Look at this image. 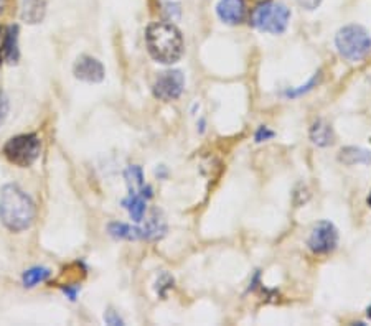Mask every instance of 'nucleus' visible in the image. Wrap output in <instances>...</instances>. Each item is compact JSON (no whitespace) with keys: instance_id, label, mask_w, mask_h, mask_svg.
<instances>
[{"instance_id":"obj_11","label":"nucleus","mask_w":371,"mask_h":326,"mask_svg":"<svg viewBox=\"0 0 371 326\" xmlns=\"http://www.w3.org/2000/svg\"><path fill=\"white\" fill-rule=\"evenodd\" d=\"M310 140L318 147H328L335 142V134L334 128H332L330 124H327L322 119L315 121L310 127Z\"/></svg>"},{"instance_id":"obj_23","label":"nucleus","mask_w":371,"mask_h":326,"mask_svg":"<svg viewBox=\"0 0 371 326\" xmlns=\"http://www.w3.org/2000/svg\"><path fill=\"white\" fill-rule=\"evenodd\" d=\"M6 2H7V0H0V14H2L3 8H6Z\"/></svg>"},{"instance_id":"obj_22","label":"nucleus","mask_w":371,"mask_h":326,"mask_svg":"<svg viewBox=\"0 0 371 326\" xmlns=\"http://www.w3.org/2000/svg\"><path fill=\"white\" fill-rule=\"evenodd\" d=\"M3 33H6V27H0V63L3 61Z\"/></svg>"},{"instance_id":"obj_5","label":"nucleus","mask_w":371,"mask_h":326,"mask_svg":"<svg viewBox=\"0 0 371 326\" xmlns=\"http://www.w3.org/2000/svg\"><path fill=\"white\" fill-rule=\"evenodd\" d=\"M289 20H291V10L284 3L277 2L261 3L254 8L251 15V25L254 28L266 33H274V35L285 32Z\"/></svg>"},{"instance_id":"obj_3","label":"nucleus","mask_w":371,"mask_h":326,"mask_svg":"<svg viewBox=\"0 0 371 326\" xmlns=\"http://www.w3.org/2000/svg\"><path fill=\"white\" fill-rule=\"evenodd\" d=\"M335 45L340 57L348 61H360L371 50V37L361 25H347L336 32Z\"/></svg>"},{"instance_id":"obj_25","label":"nucleus","mask_w":371,"mask_h":326,"mask_svg":"<svg viewBox=\"0 0 371 326\" xmlns=\"http://www.w3.org/2000/svg\"><path fill=\"white\" fill-rule=\"evenodd\" d=\"M368 204L371 206V193H370V196H368Z\"/></svg>"},{"instance_id":"obj_21","label":"nucleus","mask_w":371,"mask_h":326,"mask_svg":"<svg viewBox=\"0 0 371 326\" xmlns=\"http://www.w3.org/2000/svg\"><path fill=\"white\" fill-rule=\"evenodd\" d=\"M104 321L108 325H124V321L113 310H108L104 315Z\"/></svg>"},{"instance_id":"obj_16","label":"nucleus","mask_w":371,"mask_h":326,"mask_svg":"<svg viewBox=\"0 0 371 326\" xmlns=\"http://www.w3.org/2000/svg\"><path fill=\"white\" fill-rule=\"evenodd\" d=\"M109 234L116 239H127V241H137V239H142V231H140V227L124 224V222H113V224H109Z\"/></svg>"},{"instance_id":"obj_13","label":"nucleus","mask_w":371,"mask_h":326,"mask_svg":"<svg viewBox=\"0 0 371 326\" xmlns=\"http://www.w3.org/2000/svg\"><path fill=\"white\" fill-rule=\"evenodd\" d=\"M340 162L345 165H370L371 163V152L370 150L360 147H345L340 150Z\"/></svg>"},{"instance_id":"obj_6","label":"nucleus","mask_w":371,"mask_h":326,"mask_svg":"<svg viewBox=\"0 0 371 326\" xmlns=\"http://www.w3.org/2000/svg\"><path fill=\"white\" fill-rule=\"evenodd\" d=\"M185 89V76L178 70H169L159 73L153 81V96L160 101H175L182 96Z\"/></svg>"},{"instance_id":"obj_1","label":"nucleus","mask_w":371,"mask_h":326,"mask_svg":"<svg viewBox=\"0 0 371 326\" xmlns=\"http://www.w3.org/2000/svg\"><path fill=\"white\" fill-rule=\"evenodd\" d=\"M35 203L22 188L6 184L0 188V221L12 233L28 229L35 221Z\"/></svg>"},{"instance_id":"obj_19","label":"nucleus","mask_w":371,"mask_h":326,"mask_svg":"<svg viewBox=\"0 0 371 326\" xmlns=\"http://www.w3.org/2000/svg\"><path fill=\"white\" fill-rule=\"evenodd\" d=\"M272 137H274V132L267 127H259V131L256 132V142H264V140H269Z\"/></svg>"},{"instance_id":"obj_12","label":"nucleus","mask_w":371,"mask_h":326,"mask_svg":"<svg viewBox=\"0 0 371 326\" xmlns=\"http://www.w3.org/2000/svg\"><path fill=\"white\" fill-rule=\"evenodd\" d=\"M19 59V28L6 27L3 33V61L14 64Z\"/></svg>"},{"instance_id":"obj_8","label":"nucleus","mask_w":371,"mask_h":326,"mask_svg":"<svg viewBox=\"0 0 371 326\" xmlns=\"http://www.w3.org/2000/svg\"><path fill=\"white\" fill-rule=\"evenodd\" d=\"M75 78L79 81H84V83H101L102 79H104V66H102L101 61H97L96 58L93 57H86V55H83V57H79L76 59L75 68Z\"/></svg>"},{"instance_id":"obj_15","label":"nucleus","mask_w":371,"mask_h":326,"mask_svg":"<svg viewBox=\"0 0 371 326\" xmlns=\"http://www.w3.org/2000/svg\"><path fill=\"white\" fill-rule=\"evenodd\" d=\"M140 231H142V239L153 241V239H159L165 234L167 226H165V221H164V218L160 216V213L153 211L152 216L147 220V224L144 227H140Z\"/></svg>"},{"instance_id":"obj_24","label":"nucleus","mask_w":371,"mask_h":326,"mask_svg":"<svg viewBox=\"0 0 371 326\" xmlns=\"http://www.w3.org/2000/svg\"><path fill=\"white\" fill-rule=\"evenodd\" d=\"M366 316H368V318L371 320V305L368 307V310H366Z\"/></svg>"},{"instance_id":"obj_18","label":"nucleus","mask_w":371,"mask_h":326,"mask_svg":"<svg viewBox=\"0 0 371 326\" xmlns=\"http://www.w3.org/2000/svg\"><path fill=\"white\" fill-rule=\"evenodd\" d=\"M7 115H8V99L6 94L0 91V126L6 122Z\"/></svg>"},{"instance_id":"obj_7","label":"nucleus","mask_w":371,"mask_h":326,"mask_svg":"<svg viewBox=\"0 0 371 326\" xmlns=\"http://www.w3.org/2000/svg\"><path fill=\"white\" fill-rule=\"evenodd\" d=\"M309 249L314 254H328L339 246V231L330 221H321L309 236Z\"/></svg>"},{"instance_id":"obj_9","label":"nucleus","mask_w":371,"mask_h":326,"mask_svg":"<svg viewBox=\"0 0 371 326\" xmlns=\"http://www.w3.org/2000/svg\"><path fill=\"white\" fill-rule=\"evenodd\" d=\"M216 14L220 20L228 25H238L246 17L245 0H220L216 6Z\"/></svg>"},{"instance_id":"obj_10","label":"nucleus","mask_w":371,"mask_h":326,"mask_svg":"<svg viewBox=\"0 0 371 326\" xmlns=\"http://www.w3.org/2000/svg\"><path fill=\"white\" fill-rule=\"evenodd\" d=\"M46 3L45 0H23L20 19L28 25H37L45 19Z\"/></svg>"},{"instance_id":"obj_4","label":"nucleus","mask_w":371,"mask_h":326,"mask_svg":"<svg viewBox=\"0 0 371 326\" xmlns=\"http://www.w3.org/2000/svg\"><path fill=\"white\" fill-rule=\"evenodd\" d=\"M41 152V140L37 134H20L8 139L2 153L6 158L20 169L33 165Z\"/></svg>"},{"instance_id":"obj_17","label":"nucleus","mask_w":371,"mask_h":326,"mask_svg":"<svg viewBox=\"0 0 371 326\" xmlns=\"http://www.w3.org/2000/svg\"><path fill=\"white\" fill-rule=\"evenodd\" d=\"M50 270L45 267H33L27 270V272L23 274V285L28 287V289H32V287H35L38 284H41V282H45L46 278L50 277Z\"/></svg>"},{"instance_id":"obj_20","label":"nucleus","mask_w":371,"mask_h":326,"mask_svg":"<svg viewBox=\"0 0 371 326\" xmlns=\"http://www.w3.org/2000/svg\"><path fill=\"white\" fill-rule=\"evenodd\" d=\"M297 3L305 10H315L322 3V0H297Z\"/></svg>"},{"instance_id":"obj_14","label":"nucleus","mask_w":371,"mask_h":326,"mask_svg":"<svg viewBox=\"0 0 371 326\" xmlns=\"http://www.w3.org/2000/svg\"><path fill=\"white\" fill-rule=\"evenodd\" d=\"M124 208L129 211V216L134 220L135 222H140L144 220V214H146V208H147V198L140 193H129L126 200L122 201Z\"/></svg>"},{"instance_id":"obj_2","label":"nucleus","mask_w":371,"mask_h":326,"mask_svg":"<svg viewBox=\"0 0 371 326\" xmlns=\"http://www.w3.org/2000/svg\"><path fill=\"white\" fill-rule=\"evenodd\" d=\"M146 43L151 57L162 64L177 63L183 55L180 30L167 21L152 23L146 32Z\"/></svg>"}]
</instances>
